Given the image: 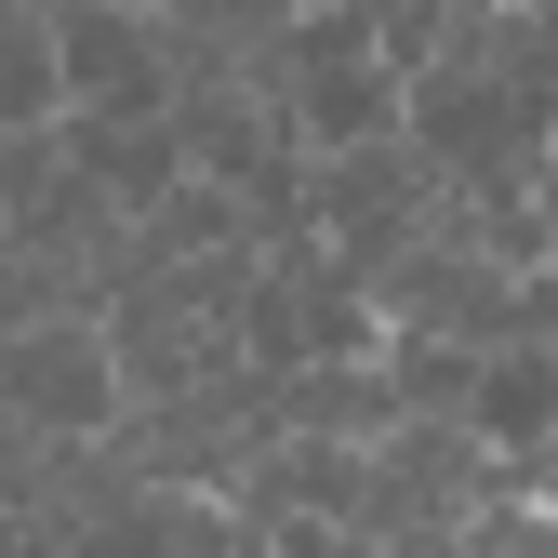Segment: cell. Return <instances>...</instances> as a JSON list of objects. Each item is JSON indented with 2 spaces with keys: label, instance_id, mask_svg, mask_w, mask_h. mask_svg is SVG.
Segmentation results:
<instances>
[{
  "label": "cell",
  "instance_id": "277c9868",
  "mask_svg": "<svg viewBox=\"0 0 558 558\" xmlns=\"http://www.w3.org/2000/svg\"><path fill=\"white\" fill-rule=\"evenodd\" d=\"M40 27H53L66 120H160L173 107V53L147 27V0H40Z\"/></svg>",
  "mask_w": 558,
  "mask_h": 558
},
{
  "label": "cell",
  "instance_id": "3957f363",
  "mask_svg": "<svg viewBox=\"0 0 558 558\" xmlns=\"http://www.w3.org/2000/svg\"><path fill=\"white\" fill-rule=\"evenodd\" d=\"M120 412L133 399H120V360H107L94 306L0 332V426H27V439H107Z\"/></svg>",
  "mask_w": 558,
  "mask_h": 558
},
{
  "label": "cell",
  "instance_id": "6da1fadb",
  "mask_svg": "<svg viewBox=\"0 0 558 558\" xmlns=\"http://www.w3.org/2000/svg\"><path fill=\"white\" fill-rule=\"evenodd\" d=\"M240 293H253V240L240 253H199V266H120L94 293L120 399H186V386L240 373Z\"/></svg>",
  "mask_w": 558,
  "mask_h": 558
},
{
  "label": "cell",
  "instance_id": "5b68a950",
  "mask_svg": "<svg viewBox=\"0 0 558 558\" xmlns=\"http://www.w3.org/2000/svg\"><path fill=\"white\" fill-rule=\"evenodd\" d=\"M66 94H53V27L40 0H0V133H53Z\"/></svg>",
  "mask_w": 558,
  "mask_h": 558
},
{
  "label": "cell",
  "instance_id": "7a4b0ae2",
  "mask_svg": "<svg viewBox=\"0 0 558 558\" xmlns=\"http://www.w3.org/2000/svg\"><path fill=\"white\" fill-rule=\"evenodd\" d=\"M439 173L426 160H412L399 147V133H386V147H345V160H306V240L345 266V279H360V293H373V279L412 253V240H426L439 227Z\"/></svg>",
  "mask_w": 558,
  "mask_h": 558
},
{
  "label": "cell",
  "instance_id": "8992f818",
  "mask_svg": "<svg viewBox=\"0 0 558 558\" xmlns=\"http://www.w3.org/2000/svg\"><path fill=\"white\" fill-rule=\"evenodd\" d=\"M532 465H545V493H558V439H545V452H532ZM545 519H558V506H545Z\"/></svg>",
  "mask_w": 558,
  "mask_h": 558
}]
</instances>
